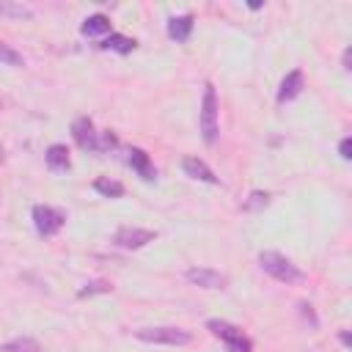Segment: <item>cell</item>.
Here are the masks:
<instances>
[{
	"label": "cell",
	"instance_id": "cell-26",
	"mask_svg": "<svg viewBox=\"0 0 352 352\" xmlns=\"http://www.w3.org/2000/svg\"><path fill=\"white\" fill-rule=\"evenodd\" d=\"M0 162H3V151H0Z\"/></svg>",
	"mask_w": 352,
	"mask_h": 352
},
{
	"label": "cell",
	"instance_id": "cell-17",
	"mask_svg": "<svg viewBox=\"0 0 352 352\" xmlns=\"http://www.w3.org/2000/svg\"><path fill=\"white\" fill-rule=\"evenodd\" d=\"M0 352H41V346H38L36 338L19 336V338H14V341H6V344L0 346Z\"/></svg>",
	"mask_w": 352,
	"mask_h": 352
},
{
	"label": "cell",
	"instance_id": "cell-22",
	"mask_svg": "<svg viewBox=\"0 0 352 352\" xmlns=\"http://www.w3.org/2000/svg\"><path fill=\"white\" fill-rule=\"evenodd\" d=\"M0 14H14V16H30V11L25 6H6L0 3Z\"/></svg>",
	"mask_w": 352,
	"mask_h": 352
},
{
	"label": "cell",
	"instance_id": "cell-25",
	"mask_svg": "<svg viewBox=\"0 0 352 352\" xmlns=\"http://www.w3.org/2000/svg\"><path fill=\"white\" fill-rule=\"evenodd\" d=\"M338 338H341V344H344V346H349V344H352V341H349V333H346V330H344V333H341Z\"/></svg>",
	"mask_w": 352,
	"mask_h": 352
},
{
	"label": "cell",
	"instance_id": "cell-5",
	"mask_svg": "<svg viewBox=\"0 0 352 352\" xmlns=\"http://www.w3.org/2000/svg\"><path fill=\"white\" fill-rule=\"evenodd\" d=\"M206 327H209L217 338H223L231 352H250V341H248V336H242L239 327H234V324H228V322H223V319H209Z\"/></svg>",
	"mask_w": 352,
	"mask_h": 352
},
{
	"label": "cell",
	"instance_id": "cell-11",
	"mask_svg": "<svg viewBox=\"0 0 352 352\" xmlns=\"http://www.w3.org/2000/svg\"><path fill=\"white\" fill-rule=\"evenodd\" d=\"M129 165L138 170V176L143 182H154L157 179V170H154V165H151V160H148V154L143 148H129Z\"/></svg>",
	"mask_w": 352,
	"mask_h": 352
},
{
	"label": "cell",
	"instance_id": "cell-16",
	"mask_svg": "<svg viewBox=\"0 0 352 352\" xmlns=\"http://www.w3.org/2000/svg\"><path fill=\"white\" fill-rule=\"evenodd\" d=\"M94 190L102 192L104 198H121V195H124V184L116 182V179H107V176H99V179L94 182Z\"/></svg>",
	"mask_w": 352,
	"mask_h": 352
},
{
	"label": "cell",
	"instance_id": "cell-3",
	"mask_svg": "<svg viewBox=\"0 0 352 352\" xmlns=\"http://www.w3.org/2000/svg\"><path fill=\"white\" fill-rule=\"evenodd\" d=\"M135 338H140L146 344H165V346H182V344L192 341V336L182 327H143L135 333Z\"/></svg>",
	"mask_w": 352,
	"mask_h": 352
},
{
	"label": "cell",
	"instance_id": "cell-13",
	"mask_svg": "<svg viewBox=\"0 0 352 352\" xmlns=\"http://www.w3.org/2000/svg\"><path fill=\"white\" fill-rule=\"evenodd\" d=\"M44 160H47V165H50L52 170H66V168L72 165V160H69V148H66L63 143H52V146L47 148Z\"/></svg>",
	"mask_w": 352,
	"mask_h": 352
},
{
	"label": "cell",
	"instance_id": "cell-24",
	"mask_svg": "<svg viewBox=\"0 0 352 352\" xmlns=\"http://www.w3.org/2000/svg\"><path fill=\"white\" fill-rule=\"evenodd\" d=\"M349 58H352V50L346 47V50H344V69H349Z\"/></svg>",
	"mask_w": 352,
	"mask_h": 352
},
{
	"label": "cell",
	"instance_id": "cell-20",
	"mask_svg": "<svg viewBox=\"0 0 352 352\" xmlns=\"http://www.w3.org/2000/svg\"><path fill=\"white\" fill-rule=\"evenodd\" d=\"M0 63H8V66H22L25 60H22V55H19L16 50H11L8 44H3V41H0Z\"/></svg>",
	"mask_w": 352,
	"mask_h": 352
},
{
	"label": "cell",
	"instance_id": "cell-1",
	"mask_svg": "<svg viewBox=\"0 0 352 352\" xmlns=\"http://www.w3.org/2000/svg\"><path fill=\"white\" fill-rule=\"evenodd\" d=\"M258 264H261V270H264L267 275H272V278L280 280V283H302V280H305V272H302L292 258H286L283 253L264 250V253L258 256Z\"/></svg>",
	"mask_w": 352,
	"mask_h": 352
},
{
	"label": "cell",
	"instance_id": "cell-18",
	"mask_svg": "<svg viewBox=\"0 0 352 352\" xmlns=\"http://www.w3.org/2000/svg\"><path fill=\"white\" fill-rule=\"evenodd\" d=\"M267 204H270V195L261 192V190H256V192H250V198L242 204V209H245V212H258V209H264Z\"/></svg>",
	"mask_w": 352,
	"mask_h": 352
},
{
	"label": "cell",
	"instance_id": "cell-8",
	"mask_svg": "<svg viewBox=\"0 0 352 352\" xmlns=\"http://www.w3.org/2000/svg\"><path fill=\"white\" fill-rule=\"evenodd\" d=\"M184 278L201 289H223L226 286V275L217 270H209V267H190L184 272Z\"/></svg>",
	"mask_w": 352,
	"mask_h": 352
},
{
	"label": "cell",
	"instance_id": "cell-15",
	"mask_svg": "<svg viewBox=\"0 0 352 352\" xmlns=\"http://www.w3.org/2000/svg\"><path fill=\"white\" fill-rule=\"evenodd\" d=\"M80 30H82V36H104V33H110V19L104 14H94L82 22Z\"/></svg>",
	"mask_w": 352,
	"mask_h": 352
},
{
	"label": "cell",
	"instance_id": "cell-9",
	"mask_svg": "<svg viewBox=\"0 0 352 352\" xmlns=\"http://www.w3.org/2000/svg\"><path fill=\"white\" fill-rule=\"evenodd\" d=\"M182 170L198 182H206V184H217V176L212 173V168L201 160V157H184L182 160Z\"/></svg>",
	"mask_w": 352,
	"mask_h": 352
},
{
	"label": "cell",
	"instance_id": "cell-6",
	"mask_svg": "<svg viewBox=\"0 0 352 352\" xmlns=\"http://www.w3.org/2000/svg\"><path fill=\"white\" fill-rule=\"evenodd\" d=\"M154 231H148V228H138V226H124V228H118L116 231V245L118 248H124V250H138V248H143V245H148V242H154Z\"/></svg>",
	"mask_w": 352,
	"mask_h": 352
},
{
	"label": "cell",
	"instance_id": "cell-14",
	"mask_svg": "<svg viewBox=\"0 0 352 352\" xmlns=\"http://www.w3.org/2000/svg\"><path fill=\"white\" fill-rule=\"evenodd\" d=\"M102 50H113V52H121V55H129L138 44H135V38H129V36H121V33H110L102 44H99Z\"/></svg>",
	"mask_w": 352,
	"mask_h": 352
},
{
	"label": "cell",
	"instance_id": "cell-19",
	"mask_svg": "<svg viewBox=\"0 0 352 352\" xmlns=\"http://www.w3.org/2000/svg\"><path fill=\"white\" fill-rule=\"evenodd\" d=\"M107 292H113V286H110L107 280H91V283H85V289H80V292H77V297H91V294H107Z\"/></svg>",
	"mask_w": 352,
	"mask_h": 352
},
{
	"label": "cell",
	"instance_id": "cell-23",
	"mask_svg": "<svg viewBox=\"0 0 352 352\" xmlns=\"http://www.w3.org/2000/svg\"><path fill=\"white\" fill-rule=\"evenodd\" d=\"M338 154H341L344 160H349V157H352V140H349V138H344V140L338 143Z\"/></svg>",
	"mask_w": 352,
	"mask_h": 352
},
{
	"label": "cell",
	"instance_id": "cell-12",
	"mask_svg": "<svg viewBox=\"0 0 352 352\" xmlns=\"http://www.w3.org/2000/svg\"><path fill=\"white\" fill-rule=\"evenodd\" d=\"M192 33V14H179L168 19V36L173 41H187Z\"/></svg>",
	"mask_w": 352,
	"mask_h": 352
},
{
	"label": "cell",
	"instance_id": "cell-2",
	"mask_svg": "<svg viewBox=\"0 0 352 352\" xmlns=\"http://www.w3.org/2000/svg\"><path fill=\"white\" fill-rule=\"evenodd\" d=\"M217 132H220V124H217V94H214V85L206 82L204 99H201V135H204V143L214 146L217 143Z\"/></svg>",
	"mask_w": 352,
	"mask_h": 352
},
{
	"label": "cell",
	"instance_id": "cell-7",
	"mask_svg": "<svg viewBox=\"0 0 352 352\" xmlns=\"http://www.w3.org/2000/svg\"><path fill=\"white\" fill-rule=\"evenodd\" d=\"M72 135H74V143H77L80 148H85V151H96V138H99V132L94 129V121H91L88 116L74 118V124H72Z\"/></svg>",
	"mask_w": 352,
	"mask_h": 352
},
{
	"label": "cell",
	"instance_id": "cell-4",
	"mask_svg": "<svg viewBox=\"0 0 352 352\" xmlns=\"http://www.w3.org/2000/svg\"><path fill=\"white\" fill-rule=\"evenodd\" d=\"M63 223H66V214H63L60 209L47 206V204L33 206V226H36V231H38L41 236H52V234H58V231L63 228Z\"/></svg>",
	"mask_w": 352,
	"mask_h": 352
},
{
	"label": "cell",
	"instance_id": "cell-21",
	"mask_svg": "<svg viewBox=\"0 0 352 352\" xmlns=\"http://www.w3.org/2000/svg\"><path fill=\"white\" fill-rule=\"evenodd\" d=\"M118 140H116V135L113 132H99V138H96V151H107V148H113Z\"/></svg>",
	"mask_w": 352,
	"mask_h": 352
},
{
	"label": "cell",
	"instance_id": "cell-10",
	"mask_svg": "<svg viewBox=\"0 0 352 352\" xmlns=\"http://www.w3.org/2000/svg\"><path fill=\"white\" fill-rule=\"evenodd\" d=\"M302 72L300 69H292L283 80H280V88H278V102L283 104V102H292L294 96H300V91H302Z\"/></svg>",
	"mask_w": 352,
	"mask_h": 352
}]
</instances>
